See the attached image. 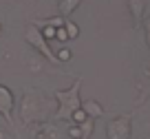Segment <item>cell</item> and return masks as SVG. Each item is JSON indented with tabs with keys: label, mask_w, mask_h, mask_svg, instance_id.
Instances as JSON below:
<instances>
[{
	"label": "cell",
	"mask_w": 150,
	"mask_h": 139,
	"mask_svg": "<svg viewBox=\"0 0 150 139\" xmlns=\"http://www.w3.org/2000/svg\"><path fill=\"white\" fill-rule=\"evenodd\" d=\"M108 137L110 139H126L128 137V119L126 117H119L108 126Z\"/></svg>",
	"instance_id": "obj_1"
},
{
	"label": "cell",
	"mask_w": 150,
	"mask_h": 139,
	"mask_svg": "<svg viewBox=\"0 0 150 139\" xmlns=\"http://www.w3.org/2000/svg\"><path fill=\"white\" fill-rule=\"evenodd\" d=\"M69 135H71V137H82V130L77 128V126H73V128L69 130Z\"/></svg>",
	"instance_id": "obj_10"
},
{
	"label": "cell",
	"mask_w": 150,
	"mask_h": 139,
	"mask_svg": "<svg viewBox=\"0 0 150 139\" xmlns=\"http://www.w3.org/2000/svg\"><path fill=\"white\" fill-rule=\"evenodd\" d=\"M55 57H57V60H64V62H66V60H71V51L64 46V49H60V51H57Z\"/></svg>",
	"instance_id": "obj_7"
},
{
	"label": "cell",
	"mask_w": 150,
	"mask_h": 139,
	"mask_svg": "<svg viewBox=\"0 0 150 139\" xmlns=\"http://www.w3.org/2000/svg\"><path fill=\"white\" fill-rule=\"evenodd\" d=\"M77 5H80V0H62V2H60V11H62L64 16H69Z\"/></svg>",
	"instance_id": "obj_2"
},
{
	"label": "cell",
	"mask_w": 150,
	"mask_h": 139,
	"mask_svg": "<svg viewBox=\"0 0 150 139\" xmlns=\"http://www.w3.org/2000/svg\"><path fill=\"white\" fill-rule=\"evenodd\" d=\"M42 35L47 38V40H53V38H55V27H51V24H49V27L42 31Z\"/></svg>",
	"instance_id": "obj_9"
},
{
	"label": "cell",
	"mask_w": 150,
	"mask_h": 139,
	"mask_svg": "<svg viewBox=\"0 0 150 139\" xmlns=\"http://www.w3.org/2000/svg\"><path fill=\"white\" fill-rule=\"evenodd\" d=\"M73 119L77 121V124H84L88 117H86V113H84V111H75V113H73Z\"/></svg>",
	"instance_id": "obj_6"
},
{
	"label": "cell",
	"mask_w": 150,
	"mask_h": 139,
	"mask_svg": "<svg viewBox=\"0 0 150 139\" xmlns=\"http://www.w3.org/2000/svg\"><path fill=\"white\" fill-rule=\"evenodd\" d=\"M130 5H132V11H135V16L139 18L141 11H144V5H141V0H130Z\"/></svg>",
	"instance_id": "obj_5"
},
{
	"label": "cell",
	"mask_w": 150,
	"mask_h": 139,
	"mask_svg": "<svg viewBox=\"0 0 150 139\" xmlns=\"http://www.w3.org/2000/svg\"><path fill=\"white\" fill-rule=\"evenodd\" d=\"M0 31H2V24H0Z\"/></svg>",
	"instance_id": "obj_11"
},
{
	"label": "cell",
	"mask_w": 150,
	"mask_h": 139,
	"mask_svg": "<svg viewBox=\"0 0 150 139\" xmlns=\"http://www.w3.org/2000/svg\"><path fill=\"white\" fill-rule=\"evenodd\" d=\"M82 111H84V113H91L93 117H99V115H102V106H97V102H86Z\"/></svg>",
	"instance_id": "obj_3"
},
{
	"label": "cell",
	"mask_w": 150,
	"mask_h": 139,
	"mask_svg": "<svg viewBox=\"0 0 150 139\" xmlns=\"http://www.w3.org/2000/svg\"><path fill=\"white\" fill-rule=\"evenodd\" d=\"M55 38H57L60 42H66V40H69V35H66V29H64V27L55 29Z\"/></svg>",
	"instance_id": "obj_8"
},
{
	"label": "cell",
	"mask_w": 150,
	"mask_h": 139,
	"mask_svg": "<svg viewBox=\"0 0 150 139\" xmlns=\"http://www.w3.org/2000/svg\"><path fill=\"white\" fill-rule=\"evenodd\" d=\"M64 29H66L69 40H75V38L80 35V29H77V24H73V22H64Z\"/></svg>",
	"instance_id": "obj_4"
}]
</instances>
